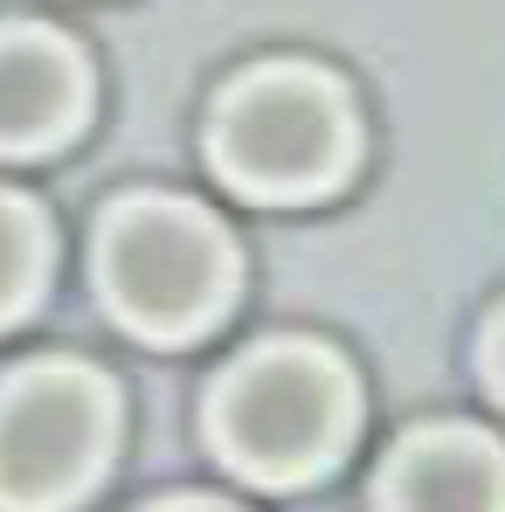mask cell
Listing matches in <instances>:
<instances>
[{
    "mask_svg": "<svg viewBox=\"0 0 505 512\" xmlns=\"http://www.w3.org/2000/svg\"><path fill=\"white\" fill-rule=\"evenodd\" d=\"M97 298L125 333L180 346L208 333L236 298V243L229 229L173 194H132L97 229Z\"/></svg>",
    "mask_w": 505,
    "mask_h": 512,
    "instance_id": "6da1fadb",
    "label": "cell"
},
{
    "mask_svg": "<svg viewBox=\"0 0 505 512\" xmlns=\"http://www.w3.org/2000/svg\"><path fill=\"white\" fill-rule=\"evenodd\" d=\"M353 423H360L353 374L326 346L298 340L243 353L208 395V436L222 464L256 485H305L333 471L353 443Z\"/></svg>",
    "mask_w": 505,
    "mask_h": 512,
    "instance_id": "7a4b0ae2",
    "label": "cell"
},
{
    "mask_svg": "<svg viewBox=\"0 0 505 512\" xmlns=\"http://www.w3.org/2000/svg\"><path fill=\"white\" fill-rule=\"evenodd\" d=\"M208 160L250 201H319L353 173V104L326 70L263 63L222 90Z\"/></svg>",
    "mask_w": 505,
    "mask_h": 512,
    "instance_id": "3957f363",
    "label": "cell"
},
{
    "mask_svg": "<svg viewBox=\"0 0 505 512\" xmlns=\"http://www.w3.org/2000/svg\"><path fill=\"white\" fill-rule=\"evenodd\" d=\"M118 450V395L97 367L42 360L0 381V512L84 506Z\"/></svg>",
    "mask_w": 505,
    "mask_h": 512,
    "instance_id": "277c9868",
    "label": "cell"
},
{
    "mask_svg": "<svg viewBox=\"0 0 505 512\" xmlns=\"http://www.w3.org/2000/svg\"><path fill=\"white\" fill-rule=\"evenodd\" d=\"M90 104L84 56L28 21L0 28V160H35L56 153Z\"/></svg>",
    "mask_w": 505,
    "mask_h": 512,
    "instance_id": "5b68a950",
    "label": "cell"
},
{
    "mask_svg": "<svg viewBox=\"0 0 505 512\" xmlns=\"http://www.w3.org/2000/svg\"><path fill=\"white\" fill-rule=\"evenodd\" d=\"M381 512H505V450L478 429H416L381 471Z\"/></svg>",
    "mask_w": 505,
    "mask_h": 512,
    "instance_id": "8992f818",
    "label": "cell"
},
{
    "mask_svg": "<svg viewBox=\"0 0 505 512\" xmlns=\"http://www.w3.org/2000/svg\"><path fill=\"white\" fill-rule=\"evenodd\" d=\"M42 284H49V222L35 201L0 187V333L28 319Z\"/></svg>",
    "mask_w": 505,
    "mask_h": 512,
    "instance_id": "52a82bcc",
    "label": "cell"
},
{
    "mask_svg": "<svg viewBox=\"0 0 505 512\" xmlns=\"http://www.w3.org/2000/svg\"><path fill=\"white\" fill-rule=\"evenodd\" d=\"M485 367H492V388L505 395V312H499V326H492V340H485Z\"/></svg>",
    "mask_w": 505,
    "mask_h": 512,
    "instance_id": "ba28073f",
    "label": "cell"
},
{
    "mask_svg": "<svg viewBox=\"0 0 505 512\" xmlns=\"http://www.w3.org/2000/svg\"><path fill=\"white\" fill-rule=\"evenodd\" d=\"M153 512H236V506H222V499H167V506H153Z\"/></svg>",
    "mask_w": 505,
    "mask_h": 512,
    "instance_id": "9c48e42d",
    "label": "cell"
}]
</instances>
